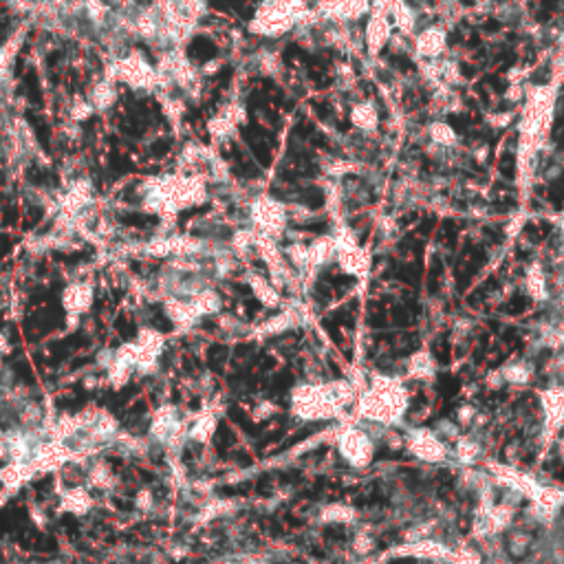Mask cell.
Listing matches in <instances>:
<instances>
[{
	"label": "cell",
	"instance_id": "cell-1",
	"mask_svg": "<svg viewBox=\"0 0 564 564\" xmlns=\"http://www.w3.org/2000/svg\"><path fill=\"white\" fill-rule=\"evenodd\" d=\"M555 104L553 86H533L527 93V102L521 115V150L533 152L547 137Z\"/></svg>",
	"mask_w": 564,
	"mask_h": 564
},
{
	"label": "cell",
	"instance_id": "cell-2",
	"mask_svg": "<svg viewBox=\"0 0 564 564\" xmlns=\"http://www.w3.org/2000/svg\"><path fill=\"white\" fill-rule=\"evenodd\" d=\"M373 0H320L318 14L322 18H335V20H357L371 11Z\"/></svg>",
	"mask_w": 564,
	"mask_h": 564
},
{
	"label": "cell",
	"instance_id": "cell-3",
	"mask_svg": "<svg viewBox=\"0 0 564 564\" xmlns=\"http://www.w3.org/2000/svg\"><path fill=\"white\" fill-rule=\"evenodd\" d=\"M390 40V22H388V7H375L368 25H366V44H368V53L377 55Z\"/></svg>",
	"mask_w": 564,
	"mask_h": 564
},
{
	"label": "cell",
	"instance_id": "cell-4",
	"mask_svg": "<svg viewBox=\"0 0 564 564\" xmlns=\"http://www.w3.org/2000/svg\"><path fill=\"white\" fill-rule=\"evenodd\" d=\"M415 49L419 55L437 60L445 51V31L439 27H427L423 29L417 40H415Z\"/></svg>",
	"mask_w": 564,
	"mask_h": 564
},
{
	"label": "cell",
	"instance_id": "cell-5",
	"mask_svg": "<svg viewBox=\"0 0 564 564\" xmlns=\"http://www.w3.org/2000/svg\"><path fill=\"white\" fill-rule=\"evenodd\" d=\"M351 122L355 128L359 130H375L377 128V122H379V115H377V108L371 104V102H362V104H355L353 110H351Z\"/></svg>",
	"mask_w": 564,
	"mask_h": 564
},
{
	"label": "cell",
	"instance_id": "cell-6",
	"mask_svg": "<svg viewBox=\"0 0 564 564\" xmlns=\"http://www.w3.org/2000/svg\"><path fill=\"white\" fill-rule=\"evenodd\" d=\"M388 11H390V16L395 18V25H397V29H399L401 33L410 36V33L415 31V22H417V18H415L413 9H410L408 5H405L403 0H390Z\"/></svg>",
	"mask_w": 564,
	"mask_h": 564
},
{
	"label": "cell",
	"instance_id": "cell-7",
	"mask_svg": "<svg viewBox=\"0 0 564 564\" xmlns=\"http://www.w3.org/2000/svg\"><path fill=\"white\" fill-rule=\"evenodd\" d=\"M430 137L439 146H452V144H457V132H454V128H449V124H445V122H435L430 126Z\"/></svg>",
	"mask_w": 564,
	"mask_h": 564
},
{
	"label": "cell",
	"instance_id": "cell-8",
	"mask_svg": "<svg viewBox=\"0 0 564 564\" xmlns=\"http://www.w3.org/2000/svg\"><path fill=\"white\" fill-rule=\"evenodd\" d=\"M432 353L437 357V362L447 366L449 362H452V346H449V340H447V335H441L439 340L432 344Z\"/></svg>",
	"mask_w": 564,
	"mask_h": 564
},
{
	"label": "cell",
	"instance_id": "cell-9",
	"mask_svg": "<svg viewBox=\"0 0 564 564\" xmlns=\"http://www.w3.org/2000/svg\"><path fill=\"white\" fill-rule=\"evenodd\" d=\"M322 427V423H311V425H304V427H300V430L296 432V435H291L289 439H284L282 443H280V447L276 449V452H282V449H287V447H291V445H296V443H300V441H304L307 437H311L315 430H320Z\"/></svg>",
	"mask_w": 564,
	"mask_h": 564
},
{
	"label": "cell",
	"instance_id": "cell-10",
	"mask_svg": "<svg viewBox=\"0 0 564 564\" xmlns=\"http://www.w3.org/2000/svg\"><path fill=\"white\" fill-rule=\"evenodd\" d=\"M461 390V381L454 377V375H439V393L449 399V397H457Z\"/></svg>",
	"mask_w": 564,
	"mask_h": 564
},
{
	"label": "cell",
	"instance_id": "cell-11",
	"mask_svg": "<svg viewBox=\"0 0 564 564\" xmlns=\"http://www.w3.org/2000/svg\"><path fill=\"white\" fill-rule=\"evenodd\" d=\"M366 322L373 329H386V324H388V313H386V309H383L381 304H371V313H368Z\"/></svg>",
	"mask_w": 564,
	"mask_h": 564
},
{
	"label": "cell",
	"instance_id": "cell-12",
	"mask_svg": "<svg viewBox=\"0 0 564 564\" xmlns=\"http://www.w3.org/2000/svg\"><path fill=\"white\" fill-rule=\"evenodd\" d=\"M390 320L395 326L399 329H408L410 322H413V313L408 311V307H403V304H395L393 311H390Z\"/></svg>",
	"mask_w": 564,
	"mask_h": 564
},
{
	"label": "cell",
	"instance_id": "cell-13",
	"mask_svg": "<svg viewBox=\"0 0 564 564\" xmlns=\"http://www.w3.org/2000/svg\"><path fill=\"white\" fill-rule=\"evenodd\" d=\"M531 307V300L527 298V296H521V293H516V296L501 309V311H505V313H509V315H521V313H525L527 309Z\"/></svg>",
	"mask_w": 564,
	"mask_h": 564
},
{
	"label": "cell",
	"instance_id": "cell-14",
	"mask_svg": "<svg viewBox=\"0 0 564 564\" xmlns=\"http://www.w3.org/2000/svg\"><path fill=\"white\" fill-rule=\"evenodd\" d=\"M441 276H443L441 260H439V258H432V262H430V272H427V291H430V293H437V291H439V287H441Z\"/></svg>",
	"mask_w": 564,
	"mask_h": 564
},
{
	"label": "cell",
	"instance_id": "cell-15",
	"mask_svg": "<svg viewBox=\"0 0 564 564\" xmlns=\"http://www.w3.org/2000/svg\"><path fill=\"white\" fill-rule=\"evenodd\" d=\"M417 346H419V335L408 333V335H403V337H397L395 353H397V355H408V353H413Z\"/></svg>",
	"mask_w": 564,
	"mask_h": 564
},
{
	"label": "cell",
	"instance_id": "cell-16",
	"mask_svg": "<svg viewBox=\"0 0 564 564\" xmlns=\"http://www.w3.org/2000/svg\"><path fill=\"white\" fill-rule=\"evenodd\" d=\"M291 383H293V373H291L289 368H284V371H280V373L276 375V379H274V383H272V393L282 395V393H287V388L291 386Z\"/></svg>",
	"mask_w": 564,
	"mask_h": 564
},
{
	"label": "cell",
	"instance_id": "cell-17",
	"mask_svg": "<svg viewBox=\"0 0 564 564\" xmlns=\"http://www.w3.org/2000/svg\"><path fill=\"white\" fill-rule=\"evenodd\" d=\"M322 326H324V331L331 335V340H333L337 346H340V348H344V344H346V342H344V337H342L340 324H337L333 318H324V320H322Z\"/></svg>",
	"mask_w": 564,
	"mask_h": 564
},
{
	"label": "cell",
	"instance_id": "cell-18",
	"mask_svg": "<svg viewBox=\"0 0 564 564\" xmlns=\"http://www.w3.org/2000/svg\"><path fill=\"white\" fill-rule=\"evenodd\" d=\"M346 536V527L344 525H329L324 527V538L329 540H344Z\"/></svg>",
	"mask_w": 564,
	"mask_h": 564
},
{
	"label": "cell",
	"instance_id": "cell-19",
	"mask_svg": "<svg viewBox=\"0 0 564 564\" xmlns=\"http://www.w3.org/2000/svg\"><path fill=\"white\" fill-rule=\"evenodd\" d=\"M313 296L318 298L322 304H326V302L331 300V287H329V284H324V282H318V284H315Z\"/></svg>",
	"mask_w": 564,
	"mask_h": 564
},
{
	"label": "cell",
	"instance_id": "cell-20",
	"mask_svg": "<svg viewBox=\"0 0 564 564\" xmlns=\"http://www.w3.org/2000/svg\"><path fill=\"white\" fill-rule=\"evenodd\" d=\"M225 355H228V351H225L223 346H214V348H212V353H210V362H212L214 368H218V364L225 362Z\"/></svg>",
	"mask_w": 564,
	"mask_h": 564
},
{
	"label": "cell",
	"instance_id": "cell-21",
	"mask_svg": "<svg viewBox=\"0 0 564 564\" xmlns=\"http://www.w3.org/2000/svg\"><path fill=\"white\" fill-rule=\"evenodd\" d=\"M333 284H335L337 291H346L348 287L355 284V278H353V276H335V278H333Z\"/></svg>",
	"mask_w": 564,
	"mask_h": 564
},
{
	"label": "cell",
	"instance_id": "cell-22",
	"mask_svg": "<svg viewBox=\"0 0 564 564\" xmlns=\"http://www.w3.org/2000/svg\"><path fill=\"white\" fill-rule=\"evenodd\" d=\"M302 479V474L298 472V469H293V472H284V474H280V481H282V485H289V483H298Z\"/></svg>",
	"mask_w": 564,
	"mask_h": 564
},
{
	"label": "cell",
	"instance_id": "cell-23",
	"mask_svg": "<svg viewBox=\"0 0 564 564\" xmlns=\"http://www.w3.org/2000/svg\"><path fill=\"white\" fill-rule=\"evenodd\" d=\"M437 481H439V485H443V487H449V483L454 481V474H452V472H447V469H443V472H439V474H437Z\"/></svg>",
	"mask_w": 564,
	"mask_h": 564
},
{
	"label": "cell",
	"instance_id": "cell-24",
	"mask_svg": "<svg viewBox=\"0 0 564 564\" xmlns=\"http://www.w3.org/2000/svg\"><path fill=\"white\" fill-rule=\"evenodd\" d=\"M397 540V531H390V533H386L383 536V540H379V549H386L388 545H393Z\"/></svg>",
	"mask_w": 564,
	"mask_h": 564
},
{
	"label": "cell",
	"instance_id": "cell-25",
	"mask_svg": "<svg viewBox=\"0 0 564 564\" xmlns=\"http://www.w3.org/2000/svg\"><path fill=\"white\" fill-rule=\"evenodd\" d=\"M388 564H417V562H415V558H395Z\"/></svg>",
	"mask_w": 564,
	"mask_h": 564
},
{
	"label": "cell",
	"instance_id": "cell-26",
	"mask_svg": "<svg viewBox=\"0 0 564 564\" xmlns=\"http://www.w3.org/2000/svg\"><path fill=\"white\" fill-rule=\"evenodd\" d=\"M329 366H331V371L335 373V377H340V375H342V373H340V368H337V366H335V362H331V359H329Z\"/></svg>",
	"mask_w": 564,
	"mask_h": 564
},
{
	"label": "cell",
	"instance_id": "cell-27",
	"mask_svg": "<svg viewBox=\"0 0 564 564\" xmlns=\"http://www.w3.org/2000/svg\"><path fill=\"white\" fill-rule=\"evenodd\" d=\"M555 479H558V481H564V467H560V469L555 472Z\"/></svg>",
	"mask_w": 564,
	"mask_h": 564
}]
</instances>
